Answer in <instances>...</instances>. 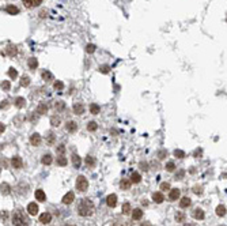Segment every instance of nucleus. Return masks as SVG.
<instances>
[{"mask_svg":"<svg viewBox=\"0 0 227 226\" xmlns=\"http://www.w3.org/2000/svg\"><path fill=\"white\" fill-rule=\"evenodd\" d=\"M94 210H95V207H94L93 201L90 199H83L78 206V214L82 217H90V215H93Z\"/></svg>","mask_w":227,"mask_h":226,"instance_id":"1","label":"nucleus"},{"mask_svg":"<svg viewBox=\"0 0 227 226\" xmlns=\"http://www.w3.org/2000/svg\"><path fill=\"white\" fill-rule=\"evenodd\" d=\"M12 226H29V219L23 212L17 211L12 215Z\"/></svg>","mask_w":227,"mask_h":226,"instance_id":"2","label":"nucleus"},{"mask_svg":"<svg viewBox=\"0 0 227 226\" xmlns=\"http://www.w3.org/2000/svg\"><path fill=\"white\" fill-rule=\"evenodd\" d=\"M87 188H88L87 179L85 176H79L76 179V189L80 191V192H85V191H87Z\"/></svg>","mask_w":227,"mask_h":226,"instance_id":"3","label":"nucleus"},{"mask_svg":"<svg viewBox=\"0 0 227 226\" xmlns=\"http://www.w3.org/2000/svg\"><path fill=\"white\" fill-rule=\"evenodd\" d=\"M11 165H12V168H15V169H22L23 168L22 158H21V157H14L11 159Z\"/></svg>","mask_w":227,"mask_h":226,"instance_id":"4","label":"nucleus"},{"mask_svg":"<svg viewBox=\"0 0 227 226\" xmlns=\"http://www.w3.org/2000/svg\"><path fill=\"white\" fill-rule=\"evenodd\" d=\"M50 221H52V215L49 212H44V214L40 215V222L44 223V225H48Z\"/></svg>","mask_w":227,"mask_h":226,"instance_id":"5","label":"nucleus"},{"mask_svg":"<svg viewBox=\"0 0 227 226\" xmlns=\"http://www.w3.org/2000/svg\"><path fill=\"white\" fill-rule=\"evenodd\" d=\"M106 203L109 207H114L116 204H117V196L114 195V193H112V195H109L106 198Z\"/></svg>","mask_w":227,"mask_h":226,"instance_id":"6","label":"nucleus"},{"mask_svg":"<svg viewBox=\"0 0 227 226\" xmlns=\"http://www.w3.org/2000/svg\"><path fill=\"white\" fill-rule=\"evenodd\" d=\"M30 143L33 144V146H40V144H41V136H40L38 133H33V135L30 136Z\"/></svg>","mask_w":227,"mask_h":226,"instance_id":"7","label":"nucleus"},{"mask_svg":"<svg viewBox=\"0 0 227 226\" xmlns=\"http://www.w3.org/2000/svg\"><path fill=\"white\" fill-rule=\"evenodd\" d=\"M42 0H23V4L26 5V7L31 8V7H37V5L41 4Z\"/></svg>","mask_w":227,"mask_h":226,"instance_id":"8","label":"nucleus"},{"mask_svg":"<svg viewBox=\"0 0 227 226\" xmlns=\"http://www.w3.org/2000/svg\"><path fill=\"white\" fill-rule=\"evenodd\" d=\"M74 198H75V193H74V192L66 193V195H64V198H63V203H64V204L72 203V201H74Z\"/></svg>","mask_w":227,"mask_h":226,"instance_id":"9","label":"nucleus"},{"mask_svg":"<svg viewBox=\"0 0 227 226\" xmlns=\"http://www.w3.org/2000/svg\"><path fill=\"white\" fill-rule=\"evenodd\" d=\"M27 211H29V214H30V215H36V214H38V206H37L36 203H29V206H27Z\"/></svg>","mask_w":227,"mask_h":226,"instance_id":"10","label":"nucleus"},{"mask_svg":"<svg viewBox=\"0 0 227 226\" xmlns=\"http://www.w3.org/2000/svg\"><path fill=\"white\" fill-rule=\"evenodd\" d=\"M66 129L68 131V132H75V131L78 129V124H76L75 121H67Z\"/></svg>","mask_w":227,"mask_h":226,"instance_id":"11","label":"nucleus"},{"mask_svg":"<svg viewBox=\"0 0 227 226\" xmlns=\"http://www.w3.org/2000/svg\"><path fill=\"white\" fill-rule=\"evenodd\" d=\"M204 211L201 208H194L193 210V218L194 219H204Z\"/></svg>","mask_w":227,"mask_h":226,"instance_id":"12","label":"nucleus"},{"mask_svg":"<svg viewBox=\"0 0 227 226\" xmlns=\"http://www.w3.org/2000/svg\"><path fill=\"white\" fill-rule=\"evenodd\" d=\"M80 163H82V159H80V157L78 154H72V165L75 166L76 169H79L80 168Z\"/></svg>","mask_w":227,"mask_h":226,"instance_id":"13","label":"nucleus"},{"mask_svg":"<svg viewBox=\"0 0 227 226\" xmlns=\"http://www.w3.org/2000/svg\"><path fill=\"white\" fill-rule=\"evenodd\" d=\"M6 52H7V54H8V56H15V54L18 53V49H17V46H14V45H8L6 48Z\"/></svg>","mask_w":227,"mask_h":226,"instance_id":"14","label":"nucleus"},{"mask_svg":"<svg viewBox=\"0 0 227 226\" xmlns=\"http://www.w3.org/2000/svg\"><path fill=\"white\" fill-rule=\"evenodd\" d=\"M180 198V189H171L170 191V193H169V199L170 200H177V199Z\"/></svg>","mask_w":227,"mask_h":226,"instance_id":"15","label":"nucleus"},{"mask_svg":"<svg viewBox=\"0 0 227 226\" xmlns=\"http://www.w3.org/2000/svg\"><path fill=\"white\" fill-rule=\"evenodd\" d=\"M36 199L40 201H45V199H46V195H45V192L42 189H37L36 191Z\"/></svg>","mask_w":227,"mask_h":226,"instance_id":"16","label":"nucleus"},{"mask_svg":"<svg viewBox=\"0 0 227 226\" xmlns=\"http://www.w3.org/2000/svg\"><path fill=\"white\" fill-rule=\"evenodd\" d=\"M83 112H85V106H83L82 103H75L74 105V113L75 114H83Z\"/></svg>","mask_w":227,"mask_h":226,"instance_id":"17","label":"nucleus"},{"mask_svg":"<svg viewBox=\"0 0 227 226\" xmlns=\"http://www.w3.org/2000/svg\"><path fill=\"white\" fill-rule=\"evenodd\" d=\"M131 184H132L131 180L123 179V180H121V182H120V187H121V189H129V188H131Z\"/></svg>","mask_w":227,"mask_h":226,"instance_id":"18","label":"nucleus"},{"mask_svg":"<svg viewBox=\"0 0 227 226\" xmlns=\"http://www.w3.org/2000/svg\"><path fill=\"white\" fill-rule=\"evenodd\" d=\"M46 112H48V105L45 102H41L38 105V108H37V113L44 114V113H46Z\"/></svg>","mask_w":227,"mask_h":226,"instance_id":"19","label":"nucleus"},{"mask_svg":"<svg viewBox=\"0 0 227 226\" xmlns=\"http://www.w3.org/2000/svg\"><path fill=\"white\" fill-rule=\"evenodd\" d=\"M152 199L156 201V203H162V201L165 200V196H163V193H162V192H155L152 195Z\"/></svg>","mask_w":227,"mask_h":226,"instance_id":"20","label":"nucleus"},{"mask_svg":"<svg viewBox=\"0 0 227 226\" xmlns=\"http://www.w3.org/2000/svg\"><path fill=\"white\" fill-rule=\"evenodd\" d=\"M6 11H7L8 14H11V15H15V14L19 12V8L15 7V5H11V4H10V5H7V7H6Z\"/></svg>","mask_w":227,"mask_h":226,"instance_id":"21","label":"nucleus"},{"mask_svg":"<svg viewBox=\"0 0 227 226\" xmlns=\"http://www.w3.org/2000/svg\"><path fill=\"white\" fill-rule=\"evenodd\" d=\"M180 206H181V208H186V207H189L190 206V199L186 196V198H182L181 199V201H180Z\"/></svg>","mask_w":227,"mask_h":226,"instance_id":"22","label":"nucleus"},{"mask_svg":"<svg viewBox=\"0 0 227 226\" xmlns=\"http://www.w3.org/2000/svg\"><path fill=\"white\" fill-rule=\"evenodd\" d=\"M52 161H53L52 155H50V154H45V155H44V157H42L41 162H42V163H44V165H50V163H52Z\"/></svg>","mask_w":227,"mask_h":226,"instance_id":"23","label":"nucleus"},{"mask_svg":"<svg viewBox=\"0 0 227 226\" xmlns=\"http://www.w3.org/2000/svg\"><path fill=\"white\" fill-rule=\"evenodd\" d=\"M143 217V211L140 208H136V210H133V212H132V218L133 219H140V218Z\"/></svg>","mask_w":227,"mask_h":226,"instance_id":"24","label":"nucleus"},{"mask_svg":"<svg viewBox=\"0 0 227 226\" xmlns=\"http://www.w3.org/2000/svg\"><path fill=\"white\" fill-rule=\"evenodd\" d=\"M216 214H218L219 217H224V215H226V207H224V206H218V207H216Z\"/></svg>","mask_w":227,"mask_h":226,"instance_id":"25","label":"nucleus"},{"mask_svg":"<svg viewBox=\"0 0 227 226\" xmlns=\"http://www.w3.org/2000/svg\"><path fill=\"white\" fill-rule=\"evenodd\" d=\"M175 221H177V222H185V214H184L182 211H177V214H175Z\"/></svg>","mask_w":227,"mask_h":226,"instance_id":"26","label":"nucleus"},{"mask_svg":"<svg viewBox=\"0 0 227 226\" xmlns=\"http://www.w3.org/2000/svg\"><path fill=\"white\" fill-rule=\"evenodd\" d=\"M99 106L97 105V103H91L90 105V113H93V114H98L99 113Z\"/></svg>","mask_w":227,"mask_h":226,"instance_id":"27","label":"nucleus"},{"mask_svg":"<svg viewBox=\"0 0 227 226\" xmlns=\"http://www.w3.org/2000/svg\"><path fill=\"white\" fill-rule=\"evenodd\" d=\"M140 180H142V176H140L139 173H132V176H131V181L132 182H140Z\"/></svg>","mask_w":227,"mask_h":226,"instance_id":"28","label":"nucleus"},{"mask_svg":"<svg viewBox=\"0 0 227 226\" xmlns=\"http://www.w3.org/2000/svg\"><path fill=\"white\" fill-rule=\"evenodd\" d=\"M25 103H26V101H25V98H22V97H18L17 101H15V105H17L18 108H23Z\"/></svg>","mask_w":227,"mask_h":226,"instance_id":"29","label":"nucleus"},{"mask_svg":"<svg viewBox=\"0 0 227 226\" xmlns=\"http://www.w3.org/2000/svg\"><path fill=\"white\" fill-rule=\"evenodd\" d=\"M2 193H3V195H8L10 193V185L6 184V182L2 184Z\"/></svg>","mask_w":227,"mask_h":226,"instance_id":"30","label":"nucleus"},{"mask_svg":"<svg viewBox=\"0 0 227 226\" xmlns=\"http://www.w3.org/2000/svg\"><path fill=\"white\" fill-rule=\"evenodd\" d=\"M50 123H52V125H55V127H59V125H60V117L53 116L52 119H50Z\"/></svg>","mask_w":227,"mask_h":226,"instance_id":"31","label":"nucleus"},{"mask_svg":"<svg viewBox=\"0 0 227 226\" xmlns=\"http://www.w3.org/2000/svg\"><path fill=\"white\" fill-rule=\"evenodd\" d=\"M123 212L124 214H129V212H131V204L129 203H124L123 204Z\"/></svg>","mask_w":227,"mask_h":226,"instance_id":"32","label":"nucleus"},{"mask_svg":"<svg viewBox=\"0 0 227 226\" xmlns=\"http://www.w3.org/2000/svg\"><path fill=\"white\" fill-rule=\"evenodd\" d=\"M97 128H98V125H97L95 121H90V123L87 124V129H88V131H95Z\"/></svg>","mask_w":227,"mask_h":226,"instance_id":"33","label":"nucleus"},{"mask_svg":"<svg viewBox=\"0 0 227 226\" xmlns=\"http://www.w3.org/2000/svg\"><path fill=\"white\" fill-rule=\"evenodd\" d=\"M37 65H38V63H37L36 59H33V57H31V59H29V67H30L31 70H34Z\"/></svg>","mask_w":227,"mask_h":226,"instance_id":"34","label":"nucleus"},{"mask_svg":"<svg viewBox=\"0 0 227 226\" xmlns=\"http://www.w3.org/2000/svg\"><path fill=\"white\" fill-rule=\"evenodd\" d=\"M8 76H10V78H12V79L17 78V76H18L17 70H15V68H10V70H8Z\"/></svg>","mask_w":227,"mask_h":226,"instance_id":"35","label":"nucleus"},{"mask_svg":"<svg viewBox=\"0 0 227 226\" xmlns=\"http://www.w3.org/2000/svg\"><path fill=\"white\" fill-rule=\"evenodd\" d=\"M57 163H59V165H61V166H66V165H67L66 157H64V155H60V157L57 158Z\"/></svg>","mask_w":227,"mask_h":226,"instance_id":"36","label":"nucleus"},{"mask_svg":"<svg viewBox=\"0 0 227 226\" xmlns=\"http://www.w3.org/2000/svg\"><path fill=\"white\" fill-rule=\"evenodd\" d=\"M53 87H55L56 90H63L64 89V84H63V82H60V80H57V82H55V84H53Z\"/></svg>","mask_w":227,"mask_h":226,"instance_id":"37","label":"nucleus"},{"mask_svg":"<svg viewBox=\"0 0 227 226\" xmlns=\"http://www.w3.org/2000/svg\"><path fill=\"white\" fill-rule=\"evenodd\" d=\"M174 169H175L174 162H171V161H170V162H167V163H166V170H167V172H173Z\"/></svg>","mask_w":227,"mask_h":226,"instance_id":"38","label":"nucleus"},{"mask_svg":"<svg viewBox=\"0 0 227 226\" xmlns=\"http://www.w3.org/2000/svg\"><path fill=\"white\" fill-rule=\"evenodd\" d=\"M57 154H60V155H64V152H66V146L64 144H60V146H57Z\"/></svg>","mask_w":227,"mask_h":226,"instance_id":"39","label":"nucleus"},{"mask_svg":"<svg viewBox=\"0 0 227 226\" xmlns=\"http://www.w3.org/2000/svg\"><path fill=\"white\" fill-rule=\"evenodd\" d=\"M29 83H30V79H29V76H23L22 80H21V84H22V86H29Z\"/></svg>","mask_w":227,"mask_h":226,"instance_id":"40","label":"nucleus"},{"mask_svg":"<svg viewBox=\"0 0 227 226\" xmlns=\"http://www.w3.org/2000/svg\"><path fill=\"white\" fill-rule=\"evenodd\" d=\"M174 155H175L177 158H184V157H185V152H184L182 150H175V151H174Z\"/></svg>","mask_w":227,"mask_h":226,"instance_id":"41","label":"nucleus"},{"mask_svg":"<svg viewBox=\"0 0 227 226\" xmlns=\"http://www.w3.org/2000/svg\"><path fill=\"white\" fill-rule=\"evenodd\" d=\"M86 163H87V166H93L94 163H95V161H94L93 157H90V155H88V157L86 158Z\"/></svg>","mask_w":227,"mask_h":226,"instance_id":"42","label":"nucleus"},{"mask_svg":"<svg viewBox=\"0 0 227 226\" xmlns=\"http://www.w3.org/2000/svg\"><path fill=\"white\" fill-rule=\"evenodd\" d=\"M42 78H44L45 80H46V79H52V74L48 72V71H44V72H42Z\"/></svg>","mask_w":227,"mask_h":226,"instance_id":"43","label":"nucleus"},{"mask_svg":"<svg viewBox=\"0 0 227 226\" xmlns=\"http://www.w3.org/2000/svg\"><path fill=\"white\" fill-rule=\"evenodd\" d=\"M53 142H55V133L50 132L49 136H48V143H49V144H53Z\"/></svg>","mask_w":227,"mask_h":226,"instance_id":"44","label":"nucleus"},{"mask_svg":"<svg viewBox=\"0 0 227 226\" xmlns=\"http://www.w3.org/2000/svg\"><path fill=\"white\" fill-rule=\"evenodd\" d=\"M64 106H66V105H64V102H61V101H60V102H56V103H55V108L57 109V110H60V109H64Z\"/></svg>","mask_w":227,"mask_h":226,"instance_id":"45","label":"nucleus"},{"mask_svg":"<svg viewBox=\"0 0 227 226\" xmlns=\"http://www.w3.org/2000/svg\"><path fill=\"white\" fill-rule=\"evenodd\" d=\"M161 189H163V191L170 189V184H169V182H162V184H161Z\"/></svg>","mask_w":227,"mask_h":226,"instance_id":"46","label":"nucleus"},{"mask_svg":"<svg viewBox=\"0 0 227 226\" xmlns=\"http://www.w3.org/2000/svg\"><path fill=\"white\" fill-rule=\"evenodd\" d=\"M86 51H87L88 53H93V52L95 51V46H94V45H90V44H88L87 48H86Z\"/></svg>","mask_w":227,"mask_h":226,"instance_id":"47","label":"nucleus"},{"mask_svg":"<svg viewBox=\"0 0 227 226\" xmlns=\"http://www.w3.org/2000/svg\"><path fill=\"white\" fill-rule=\"evenodd\" d=\"M99 71L104 74H106L107 71H109V65H102V67H99Z\"/></svg>","mask_w":227,"mask_h":226,"instance_id":"48","label":"nucleus"},{"mask_svg":"<svg viewBox=\"0 0 227 226\" xmlns=\"http://www.w3.org/2000/svg\"><path fill=\"white\" fill-rule=\"evenodd\" d=\"M166 154H167V152H166V151H165V150H161V151H159V152H158V157H159V158H161V159H163V158H165V157H166Z\"/></svg>","mask_w":227,"mask_h":226,"instance_id":"49","label":"nucleus"},{"mask_svg":"<svg viewBox=\"0 0 227 226\" xmlns=\"http://www.w3.org/2000/svg\"><path fill=\"white\" fill-rule=\"evenodd\" d=\"M2 87H3L4 90H8V89H10V82H8V80H4L3 84H2Z\"/></svg>","mask_w":227,"mask_h":226,"instance_id":"50","label":"nucleus"},{"mask_svg":"<svg viewBox=\"0 0 227 226\" xmlns=\"http://www.w3.org/2000/svg\"><path fill=\"white\" fill-rule=\"evenodd\" d=\"M194 193H199V195H200V193H203V191H201V188H200V187H194Z\"/></svg>","mask_w":227,"mask_h":226,"instance_id":"51","label":"nucleus"},{"mask_svg":"<svg viewBox=\"0 0 227 226\" xmlns=\"http://www.w3.org/2000/svg\"><path fill=\"white\" fill-rule=\"evenodd\" d=\"M140 166H142L143 170H147V169H148V168H147V163H145V162H144V163L142 162V163H140Z\"/></svg>","mask_w":227,"mask_h":226,"instance_id":"52","label":"nucleus"},{"mask_svg":"<svg viewBox=\"0 0 227 226\" xmlns=\"http://www.w3.org/2000/svg\"><path fill=\"white\" fill-rule=\"evenodd\" d=\"M201 154V150H196V152H194V155H200Z\"/></svg>","mask_w":227,"mask_h":226,"instance_id":"53","label":"nucleus"},{"mask_svg":"<svg viewBox=\"0 0 227 226\" xmlns=\"http://www.w3.org/2000/svg\"><path fill=\"white\" fill-rule=\"evenodd\" d=\"M184 226H194V225H192V223H186V225H184Z\"/></svg>","mask_w":227,"mask_h":226,"instance_id":"54","label":"nucleus"},{"mask_svg":"<svg viewBox=\"0 0 227 226\" xmlns=\"http://www.w3.org/2000/svg\"><path fill=\"white\" fill-rule=\"evenodd\" d=\"M66 226H75V225H66Z\"/></svg>","mask_w":227,"mask_h":226,"instance_id":"55","label":"nucleus"},{"mask_svg":"<svg viewBox=\"0 0 227 226\" xmlns=\"http://www.w3.org/2000/svg\"><path fill=\"white\" fill-rule=\"evenodd\" d=\"M124 226H125V225H124Z\"/></svg>","mask_w":227,"mask_h":226,"instance_id":"56","label":"nucleus"}]
</instances>
